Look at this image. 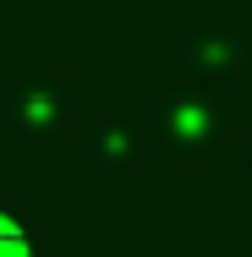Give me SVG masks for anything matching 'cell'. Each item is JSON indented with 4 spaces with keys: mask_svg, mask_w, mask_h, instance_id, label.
Instances as JSON below:
<instances>
[{
    "mask_svg": "<svg viewBox=\"0 0 252 257\" xmlns=\"http://www.w3.org/2000/svg\"><path fill=\"white\" fill-rule=\"evenodd\" d=\"M0 257H39L33 252V235H28L11 213H0Z\"/></svg>",
    "mask_w": 252,
    "mask_h": 257,
    "instance_id": "1",
    "label": "cell"
}]
</instances>
